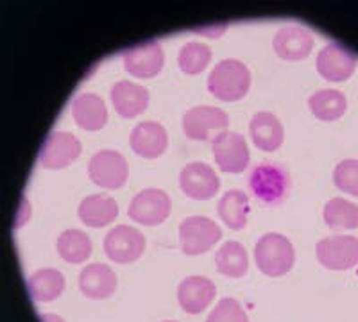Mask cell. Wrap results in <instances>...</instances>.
<instances>
[{
  "label": "cell",
  "instance_id": "obj_1",
  "mask_svg": "<svg viewBox=\"0 0 358 322\" xmlns=\"http://www.w3.org/2000/svg\"><path fill=\"white\" fill-rule=\"evenodd\" d=\"M251 86V72L238 59H222L208 75V92L224 102L244 97Z\"/></svg>",
  "mask_w": 358,
  "mask_h": 322
},
{
  "label": "cell",
  "instance_id": "obj_4",
  "mask_svg": "<svg viewBox=\"0 0 358 322\" xmlns=\"http://www.w3.org/2000/svg\"><path fill=\"white\" fill-rule=\"evenodd\" d=\"M220 237L222 229L208 217H187L179 224V245L187 256L206 253L220 240Z\"/></svg>",
  "mask_w": 358,
  "mask_h": 322
},
{
  "label": "cell",
  "instance_id": "obj_30",
  "mask_svg": "<svg viewBox=\"0 0 358 322\" xmlns=\"http://www.w3.org/2000/svg\"><path fill=\"white\" fill-rule=\"evenodd\" d=\"M334 183L344 193L358 197V159H342L334 170Z\"/></svg>",
  "mask_w": 358,
  "mask_h": 322
},
{
  "label": "cell",
  "instance_id": "obj_24",
  "mask_svg": "<svg viewBox=\"0 0 358 322\" xmlns=\"http://www.w3.org/2000/svg\"><path fill=\"white\" fill-rule=\"evenodd\" d=\"M308 106L319 120H337L348 110V98L346 95L338 90H331V88H324L315 94L310 95Z\"/></svg>",
  "mask_w": 358,
  "mask_h": 322
},
{
  "label": "cell",
  "instance_id": "obj_17",
  "mask_svg": "<svg viewBox=\"0 0 358 322\" xmlns=\"http://www.w3.org/2000/svg\"><path fill=\"white\" fill-rule=\"evenodd\" d=\"M131 149L134 154L142 156L147 159H155L165 152L169 145L167 131L162 124L147 120V122H140L138 126L131 131L129 136Z\"/></svg>",
  "mask_w": 358,
  "mask_h": 322
},
{
  "label": "cell",
  "instance_id": "obj_2",
  "mask_svg": "<svg viewBox=\"0 0 358 322\" xmlns=\"http://www.w3.org/2000/svg\"><path fill=\"white\" fill-rule=\"evenodd\" d=\"M296 260L292 242L280 233H265L255 245V261L265 276L278 277L289 272Z\"/></svg>",
  "mask_w": 358,
  "mask_h": 322
},
{
  "label": "cell",
  "instance_id": "obj_31",
  "mask_svg": "<svg viewBox=\"0 0 358 322\" xmlns=\"http://www.w3.org/2000/svg\"><path fill=\"white\" fill-rule=\"evenodd\" d=\"M206 322H249V317L236 299L224 298L210 312Z\"/></svg>",
  "mask_w": 358,
  "mask_h": 322
},
{
  "label": "cell",
  "instance_id": "obj_18",
  "mask_svg": "<svg viewBox=\"0 0 358 322\" xmlns=\"http://www.w3.org/2000/svg\"><path fill=\"white\" fill-rule=\"evenodd\" d=\"M113 108L124 119H134L143 113L149 104V90L145 86L131 81H118L110 90Z\"/></svg>",
  "mask_w": 358,
  "mask_h": 322
},
{
  "label": "cell",
  "instance_id": "obj_7",
  "mask_svg": "<svg viewBox=\"0 0 358 322\" xmlns=\"http://www.w3.org/2000/svg\"><path fill=\"white\" fill-rule=\"evenodd\" d=\"M215 163L222 172L241 174L249 165V147L244 136L235 131H224L212 142Z\"/></svg>",
  "mask_w": 358,
  "mask_h": 322
},
{
  "label": "cell",
  "instance_id": "obj_21",
  "mask_svg": "<svg viewBox=\"0 0 358 322\" xmlns=\"http://www.w3.org/2000/svg\"><path fill=\"white\" fill-rule=\"evenodd\" d=\"M78 215L88 228H104L111 224L118 215L117 200L104 193H94L79 203Z\"/></svg>",
  "mask_w": 358,
  "mask_h": 322
},
{
  "label": "cell",
  "instance_id": "obj_20",
  "mask_svg": "<svg viewBox=\"0 0 358 322\" xmlns=\"http://www.w3.org/2000/svg\"><path fill=\"white\" fill-rule=\"evenodd\" d=\"M79 288L88 299H108L117 290V274L104 263L86 265L79 274Z\"/></svg>",
  "mask_w": 358,
  "mask_h": 322
},
{
  "label": "cell",
  "instance_id": "obj_6",
  "mask_svg": "<svg viewBox=\"0 0 358 322\" xmlns=\"http://www.w3.org/2000/svg\"><path fill=\"white\" fill-rule=\"evenodd\" d=\"M88 175L97 186L117 190L127 181L129 168L126 158L120 152L102 149L90 158Z\"/></svg>",
  "mask_w": 358,
  "mask_h": 322
},
{
  "label": "cell",
  "instance_id": "obj_10",
  "mask_svg": "<svg viewBox=\"0 0 358 322\" xmlns=\"http://www.w3.org/2000/svg\"><path fill=\"white\" fill-rule=\"evenodd\" d=\"M81 154V142L69 131H52L40 149V165L45 168H65Z\"/></svg>",
  "mask_w": 358,
  "mask_h": 322
},
{
  "label": "cell",
  "instance_id": "obj_16",
  "mask_svg": "<svg viewBox=\"0 0 358 322\" xmlns=\"http://www.w3.org/2000/svg\"><path fill=\"white\" fill-rule=\"evenodd\" d=\"M273 47L281 59L297 61V59H305L312 52L313 36L308 29L301 25H285L274 34Z\"/></svg>",
  "mask_w": 358,
  "mask_h": 322
},
{
  "label": "cell",
  "instance_id": "obj_5",
  "mask_svg": "<svg viewBox=\"0 0 358 322\" xmlns=\"http://www.w3.org/2000/svg\"><path fill=\"white\" fill-rule=\"evenodd\" d=\"M229 119L226 111L213 106L190 108L181 119L183 133L192 140H215L220 133L226 131Z\"/></svg>",
  "mask_w": 358,
  "mask_h": 322
},
{
  "label": "cell",
  "instance_id": "obj_9",
  "mask_svg": "<svg viewBox=\"0 0 358 322\" xmlns=\"http://www.w3.org/2000/svg\"><path fill=\"white\" fill-rule=\"evenodd\" d=\"M171 213V199L159 188H145L131 200L127 215L143 226L162 224Z\"/></svg>",
  "mask_w": 358,
  "mask_h": 322
},
{
  "label": "cell",
  "instance_id": "obj_33",
  "mask_svg": "<svg viewBox=\"0 0 358 322\" xmlns=\"http://www.w3.org/2000/svg\"><path fill=\"white\" fill-rule=\"evenodd\" d=\"M163 322H176V321H163Z\"/></svg>",
  "mask_w": 358,
  "mask_h": 322
},
{
  "label": "cell",
  "instance_id": "obj_26",
  "mask_svg": "<svg viewBox=\"0 0 358 322\" xmlns=\"http://www.w3.org/2000/svg\"><path fill=\"white\" fill-rule=\"evenodd\" d=\"M59 256L69 263H83L92 254V240L81 229H65L56 242Z\"/></svg>",
  "mask_w": 358,
  "mask_h": 322
},
{
  "label": "cell",
  "instance_id": "obj_12",
  "mask_svg": "<svg viewBox=\"0 0 358 322\" xmlns=\"http://www.w3.org/2000/svg\"><path fill=\"white\" fill-rule=\"evenodd\" d=\"M122 61L124 68L131 75L140 79H149L162 72L165 56H163V49L158 41L149 40L124 50Z\"/></svg>",
  "mask_w": 358,
  "mask_h": 322
},
{
  "label": "cell",
  "instance_id": "obj_19",
  "mask_svg": "<svg viewBox=\"0 0 358 322\" xmlns=\"http://www.w3.org/2000/svg\"><path fill=\"white\" fill-rule=\"evenodd\" d=\"M249 135H251L252 143L265 152L280 149L283 138H285L280 119L271 111H258L252 115L251 124H249Z\"/></svg>",
  "mask_w": 358,
  "mask_h": 322
},
{
  "label": "cell",
  "instance_id": "obj_8",
  "mask_svg": "<svg viewBox=\"0 0 358 322\" xmlns=\"http://www.w3.org/2000/svg\"><path fill=\"white\" fill-rule=\"evenodd\" d=\"M317 260L330 270H348L358 263V238L348 235L326 237L315 247Z\"/></svg>",
  "mask_w": 358,
  "mask_h": 322
},
{
  "label": "cell",
  "instance_id": "obj_22",
  "mask_svg": "<svg viewBox=\"0 0 358 322\" xmlns=\"http://www.w3.org/2000/svg\"><path fill=\"white\" fill-rule=\"evenodd\" d=\"M73 120L81 129L99 131L106 126V104L95 94H79L72 102Z\"/></svg>",
  "mask_w": 358,
  "mask_h": 322
},
{
  "label": "cell",
  "instance_id": "obj_15",
  "mask_svg": "<svg viewBox=\"0 0 358 322\" xmlns=\"http://www.w3.org/2000/svg\"><path fill=\"white\" fill-rule=\"evenodd\" d=\"M215 283L204 276H188L178 286L179 306L192 315L206 310L210 302L215 299Z\"/></svg>",
  "mask_w": 358,
  "mask_h": 322
},
{
  "label": "cell",
  "instance_id": "obj_29",
  "mask_svg": "<svg viewBox=\"0 0 358 322\" xmlns=\"http://www.w3.org/2000/svg\"><path fill=\"white\" fill-rule=\"evenodd\" d=\"M212 59V49L199 41H190L181 47L178 54V65L185 74H199Z\"/></svg>",
  "mask_w": 358,
  "mask_h": 322
},
{
  "label": "cell",
  "instance_id": "obj_28",
  "mask_svg": "<svg viewBox=\"0 0 358 322\" xmlns=\"http://www.w3.org/2000/svg\"><path fill=\"white\" fill-rule=\"evenodd\" d=\"M322 219L334 229L358 228V206L342 197H335L324 204Z\"/></svg>",
  "mask_w": 358,
  "mask_h": 322
},
{
  "label": "cell",
  "instance_id": "obj_32",
  "mask_svg": "<svg viewBox=\"0 0 358 322\" xmlns=\"http://www.w3.org/2000/svg\"><path fill=\"white\" fill-rule=\"evenodd\" d=\"M40 322H65L62 317H57V315L52 314H43L40 315Z\"/></svg>",
  "mask_w": 358,
  "mask_h": 322
},
{
  "label": "cell",
  "instance_id": "obj_27",
  "mask_svg": "<svg viewBox=\"0 0 358 322\" xmlns=\"http://www.w3.org/2000/svg\"><path fill=\"white\" fill-rule=\"evenodd\" d=\"M215 265L220 274L229 277H242L249 269L248 253L244 245L235 240L224 242L215 253Z\"/></svg>",
  "mask_w": 358,
  "mask_h": 322
},
{
  "label": "cell",
  "instance_id": "obj_14",
  "mask_svg": "<svg viewBox=\"0 0 358 322\" xmlns=\"http://www.w3.org/2000/svg\"><path fill=\"white\" fill-rule=\"evenodd\" d=\"M357 68V56L346 45L330 41L317 54V72L326 81H346Z\"/></svg>",
  "mask_w": 358,
  "mask_h": 322
},
{
  "label": "cell",
  "instance_id": "obj_3",
  "mask_svg": "<svg viewBox=\"0 0 358 322\" xmlns=\"http://www.w3.org/2000/svg\"><path fill=\"white\" fill-rule=\"evenodd\" d=\"M290 177L278 163H260L251 170L249 188L264 204H278L289 193Z\"/></svg>",
  "mask_w": 358,
  "mask_h": 322
},
{
  "label": "cell",
  "instance_id": "obj_25",
  "mask_svg": "<svg viewBox=\"0 0 358 322\" xmlns=\"http://www.w3.org/2000/svg\"><path fill=\"white\" fill-rule=\"evenodd\" d=\"M217 212L224 224L231 229H242L248 224L249 197L242 190H228L220 197Z\"/></svg>",
  "mask_w": 358,
  "mask_h": 322
},
{
  "label": "cell",
  "instance_id": "obj_23",
  "mask_svg": "<svg viewBox=\"0 0 358 322\" xmlns=\"http://www.w3.org/2000/svg\"><path fill=\"white\" fill-rule=\"evenodd\" d=\"M29 294L40 302H50L65 290V276L56 269H40L27 279Z\"/></svg>",
  "mask_w": 358,
  "mask_h": 322
},
{
  "label": "cell",
  "instance_id": "obj_13",
  "mask_svg": "<svg viewBox=\"0 0 358 322\" xmlns=\"http://www.w3.org/2000/svg\"><path fill=\"white\" fill-rule=\"evenodd\" d=\"M179 186L185 196L196 200L212 199L220 186L219 175L210 165L203 161H192L185 165L179 174Z\"/></svg>",
  "mask_w": 358,
  "mask_h": 322
},
{
  "label": "cell",
  "instance_id": "obj_11",
  "mask_svg": "<svg viewBox=\"0 0 358 322\" xmlns=\"http://www.w3.org/2000/svg\"><path fill=\"white\" fill-rule=\"evenodd\" d=\"M145 249V237L136 228L120 224L104 238V253L115 263H131L138 260Z\"/></svg>",
  "mask_w": 358,
  "mask_h": 322
}]
</instances>
